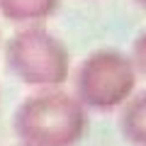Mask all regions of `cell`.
<instances>
[{
    "instance_id": "1",
    "label": "cell",
    "mask_w": 146,
    "mask_h": 146,
    "mask_svg": "<svg viewBox=\"0 0 146 146\" xmlns=\"http://www.w3.org/2000/svg\"><path fill=\"white\" fill-rule=\"evenodd\" d=\"M136 102H139V105H136V110H131V115H134V117H146V95H141ZM129 136L136 139L134 144H146V124L141 127V129H136L134 134H129Z\"/></svg>"
}]
</instances>
